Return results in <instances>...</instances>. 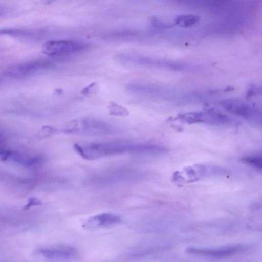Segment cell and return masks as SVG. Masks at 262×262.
Returning <instances> with one entry per match:
<instances>
[{"label": "cell", "instance_id": "6da1fadb", "mask_svg": "<svg viewBox=\"0 0 262 262\" xmlns=\"http://www.w3.org/2000/svg\"><path fill=\"white\" fill-rule=\"evenodd\" d=\"M73 148L78 155L87 160L124 154L151 156L155 151L154 146L151 144L119 141L77 143L74 144Z\"/></svg>", "mask_w": 262, "mask_h": 262}, {"label": "cell", "instance_id": "7a4b0ae2", "mask_svg": "<svg viewBox=\"0 0 262 262\" xmlns=\"http://www.w3.org/2000/svg\"><path fill=\"white\" fill-rule=\"evenodd\" d=\"M128 91L148 96L177 105L196 103L202 100L200 92L184 91L161 85L142 83H132L127 85Z\"/></svg>", "mask_w": 262, "mask_h": 262}, {"label": "cell", "instance_id": "3957f363", "mask_svg": "<svg viewBox=\"0 0 262 262\" xmlns=\"http://www.w3.org/2000/svg\"><path fill=\"white\" fill-rule=\"evenodd\" d=\"M116 59L124 64L176 72H196L201 68L195 64L187 62L130 54H119L117 56Z\"/></svg>", "mask_w": 262, "mask_h": 262}, {"label": "cell", "instance_id": "277c9868", "mask_svg": "<svg viewBox=\"0 0 262 262\" xmlns=\"http://www.w3.org/2000/svg\"><path fill=\"white\" fill-rule=\"evenodd\" d=\"M62 131L69 134L103 135L117 133L119 128L107 121L86 117L69 121L63 126Z\"/></svg>", "mask_w": 262, "mask_h": 262}, {"label": "cell", "instance_id": "5b68a950", "mask_svg": "<svg viewBox=\"0 0 262 262\" xmlns=\"http://www.w3.org/2000/svg\"><path fill=\"white\" fill-rule=\"evenodd\" d=\"M53 67L54 63L49 60H33L8 66L4 71L3 75L11 79H24L50 69Z\"/></svg>", "mask_w": 262, "mask_h": 262}, {"label": "cell", "instance_id": "8992f818", "mask_svg": "<svg viewBox=\"0 0 262 262\" xmlns=\"http://www.w3.org/2000/svg\"><path fill=\"white\" fill-rule=\"evenodd\" d=\"M178 118L181 121L189 124L202 123L225 125L232 122V120L228 115L213 110L182 113L178 115Z\"/></svg>", "mask_w": 262, "mask_h": 262}, {"label": "cell", "instance_id": "52a82bcc", "mask_svg": "<svg viewBox=\"0 0 262 262\" xmlns=\"http://www.w3.org/2000/svg\"><path fill=\"white\" fill-rule=\"evenodd\" d=\"M88 46L84 42L73 40H53L42 46V52L50 56L68 55L85 50Z\"/></svg>", "mask_w": 262, "mask_h": 262}, {"label": "cell", "instance_id": "ba28073f", "mask_svg": "<svg viewBox=\"0 0 262 262\" xmlns=\"http://www.w3.org/2000/svg\"><path fill=\"white\" fill-rule=\"evenodd\" d=\"M221 104L228 112L246 120L262 125V109L231 100H224Z\"/></svg>", "mask_w": 262, "mask_h": 262}, {"label": "cell", "instance_id": "9c48e42d", "mask_svg": "<svg viewBox=\"0 0 262 262\" xmlns=\"http://www.w3.org/2000/svg\"><path fill=\"white\" fill-rule=\"evenodd\" d=\"M0 158L4 161H9L18 165L31 167L41 161L40 157L27 152L8 148H1Z\"/></svg>", "mask_w": 262, "mask_h": 262}, {"label": "cell", "instance_id": "30bf717a", "mask_svg": "<svg viewBox=\"0 0 262 262\" xmlns=\"http://www.w3.org/2000/svg\"><path fill=\"white\" fill-rule=\"evenodd\" d=\"M248 248V247L245 245L236 244L209 248H190L187 249V252L211 257H222L246 250Z\"/></svg>", "mask_w": 262, "mask_h": 262}, {"label": "cell", "instance_id": "8fae6325", "mask_svg": "<svg viewBox=\"0 0 262 262\" xmlns=\"http://www.w3.org/2000/svg\"><path fill=\"white\" fill-rule=\"evenodd\" d=\"M35 253L47 259H68L75 257L77 252L72 246L57 245L39 247L37 249Z\"/></svg>", "mask_w": 262, "mask_h": 262}, {"label": "cell", "instance_id": "7c38bea8", "mask_svg": "<svg viewBox=\"0 0 262 262\" xmlns=\"http://www.w3.org/2000/svg\"><path fill=\"white\" fill-rule=\"evenodd\" d=\"M120 218L112 213H102L89 217L82 224L83 228L86 230H96L118 224Z\"/></svg>", "mask_w": 262, "mask_h": 262}, {"label": "cell", "instance_id": "4fadbf2b", "mask_svg": "<svg viewBox=\"0 0 262 262\" xmlns=\"http://www.w3.org/2000/svg\"><path fill=\"white\" fill-rule=\"evenodd\" d=\"M198 16L192 14H183L177 16L174 22L177 25L182 27H188L193 26L199 21Z\"/></svg>", "mask_w": 262, "mask_h": 262}, {"label": "cell", "instance_id": "5bb4252c", "mask_svg": "<svg viewBox=\"0 0 262 262\" xmlns=\"http://www.w3.org/2000/svg\"><path fill=\"white\" fill-rule=\"evenodd\" d=\"M241 160L251 166L262 170V152L245 156Z\"/></svg>", "mask_w": 262, "mask_h": 262}, {"label": "cell", "instance_id": "9a60e30c", "mask_svg": "<svg viewBox=\"0 0 262 262\" xmlns=\"http://www.w3.org/2000/svg\"><path fill=\"white\" fill-rule=\"evenodd\" d=\"M110 113L113 115L126 116L128 114V112L124 107L113 103L109 107Z\"/></svg>", "mask_w": 262, "mask_h": 262}, {"label": "cell", "instance_id": "2e32d148", "mask_svg": "<svg viewBox=\"0 0 262 262\" xmlns=\"http://www.w3.org/2000/svg\"><path fill=\"white\" fill-rule=\"evenodd\" d=\"M42 204L41 201L36 197H31L28 201L27 203L24 206L23 209L27 210L32 206H37Z\"/></svg>", "mask_w": 262, "mask_h": 262}, {"label": "cell", "instance_id": "e0dca14e", "mask_svg": "<svg viewBox=\"0 0 262 262\" xmlns=\"http://www.w3.org/2000/svg\"><path fill=\"white\" fill-rule=\"evenodd\" d=\"M98 89V85L96 82L91 83L88 86L83 88L81 91V93L84 95H90L94 94L97 92Z\"/></svg>", "mask_w": 262, "mask_h": 262}, {"label": "cell", "instance_id": "ac0fdd59", "mask_svg": "<svg viewBox=\"0 0 262 262\" xmlns=\"http://www.w3.org/2000/svg\"><path fill=\"white\" fill-rule=\"evenodd\" d=\"M40 2L46 5L50 4L52 2H53L54 0H40Z\"/></svg>", "mask_w": 262, "mask_h": 262}]
</instances>
